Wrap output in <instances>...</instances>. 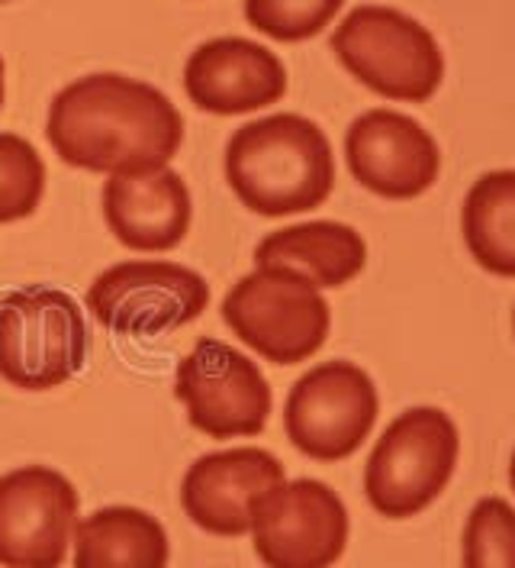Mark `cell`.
I'll return each mask as SVG.
<instances>
[{
  "mask_svg": "<svg viewBox=\"0 0 515 568\" xmlns=\"http://www.w3.org/2000/svg\"><path fill=\"white\" fill-rule=\"evenodd\" d=\"M45 136L55 155L81 172H155L177 155L184 116L155 84L101 71L71 81L52 98Z\"/></svg>",
  "mask_w": 515,
  "mask_h": 568,
  "instance_id": "cell-1",
  "label": "cell"
},
{
  "mask_svg": "<svg viewBox=\"0 0 515 568\" xmlns=\"http://www.w3.org/2000/svg\"><path fill=\"white\" fill-rule=\"evenodd\" d=\"M226 181L258 216H290L322 207L336 187L332 142L300 113H271L233 133Z\"/></svg>",
  "mask_w": 515,
  "mask_h": 568,
  "instance_id": "cell-2",
  "label": "cell"
},
{
  "mask_svg": "<svg viewBox=\"0 0 515 568\" xmlns=\"http://www.w3.org/2000/svg\"><path fill=\"white\" fill-rule=\"evenodd\" d=\"M87 365L81 304L52 284H27L0 297V378L20 390H52Z\"/></svg>",
  "mask_w": 515,
  "mask_h": 568,
  "instance_id": "cell-3",
  "label": "cell"
},
{
  "mask_svg": "<svg viewBox=\"0 0 515 568\" xmlns=\"http://www.w3.org/2000/svg\"><path fill=\"white\" fill-rule=\"evenodd\" d=\"M332 52L351 78L387 101L422 104L445 78L439 39L393 7H354L332 33Z\"/></svg>",
  "mask_w": 515,
  "mask_h": 568,
  "instance_id": "cell-4",
  "label": "cell"
},
{
  "mask_svg": "<svg viewBox=\"0 0 515 568\" xmlns=\"http://www.w3.org/2000/svg\"><path fill=\"white\" fill-rule=\"evenodd\" d=\"M223 320L241 343L275 365H300L319 353L332 329L322 291L303 275L261 265L223 297Z\"/></svg>",
  "mask_w": 515,
  "mask_h": 568,
  "instance_id": "cell-5",
  "label": "cell"
},
{
  "mask_svg": "<svg viewBox=\"0 0 515 568\" xmlns=\"http://www.w3.org/2000/svg\"><path fill=\"white\" fill-rule=\"evenodd\" d=\"M457 453L461 436L445 410L410 407L378 439L364 468V495L387 520L415 517L442 497Z\"/></svg>",
  "mask_w": 515,
  "mask_h": 568,
  "instance_id": "cell-6",
  "label": "cell"
},
{
  "mask_svg": "<svg viewBox=\"0 0 515 568\" xmlns=\"http://www.w3.org/2000/svg\"><path fill=\"white\" fill-rule=\"evenodd\" d=\"M374 378L354 362H322L290 388L284 404L287 439L316 462H342L361 449L378 424Z\"/></svg>",
  "mask_w": 515,
  "mask_h": 568,
  "instance_id": "cell-7",
  "label": "cell"
},
{
  "mask_svg": "<svg viewBox=\"0 0 515 568\" xmlns=\"http://www.w3.org/2000/svg\"><path fill=\"white\" fill-rule=\"evenodd\" d=\"M84 304L110 333L162 336L204 314L209 307V284L187 265L133 258L101 272L87 287Z\"/></svg>",
  "mask_w": 515,
  "mask_h": 568,
  "instance_id": "cell-8",
  "label": "cell"
},
{
  "mask_svg": "<svg viewBox=\"0 0 515 568\" xmlns=\"http://www.w3.org/2000/svg\"><path fill=\"white\" fill-rule=\"evenodd\" d=\"M174 394L187 407V420L213 439L258 436L275 407L265 372L223 339H197L177 362Z\"/></svg>",
  "mask_w": 515,
  "mask_h": 568,
  "instance_id": "cell-9",
  "label": "cell"
},
{
  "mask_svg": "<svg viewBox=\"0 0 515 568\" xmlns=\"http://www.w3.org/2000/svg\"><path fill=\"white\" fill-rule=\"evenodd\" d=\"M348 507L326 481L297 478L258 497L255 552L268 568H332L348 546Z\"/></svg>",
  "mask_w": 515,
  "mask_h": 568,
  "instance_id": "cell-10",
  "label": "cell"
},
{
  "mask_svg": "<svg viewBox=\"0 0 515 568\" xmlns=\"http://www.w3.org/2000/svg\"><path fill=\"white\" fill-rule=\"evenodd\" d=\"M78 510V488L59 468L23 465L0 475V566L62 568Z\"/></svg>",
  "mask_w": 515,
  "mask_h": 568,
  "instance_id": "cell-11",
  "label": "cell"
},
{
  "mask_svg": "<svg viewBox=\"0 0 515 568\" xmlns=\"http://www.w3.org/2000/svg\"><path fill=\"white\" fill-rule=\"evenodd\" d=\"M348 172L361 187L387 201L422 197L442 172L435 136L400 110H368L344 133Z\"/></svg>",
  "mask_w": 515,
  "mask_h": 568,
  "instance_id": "cell-12",
  "label": "cell"
},
{
  "mask_svg": "<svg viewBox=\"0 0 515 568\" xmlns=\"http://www.w3.org/2000/svg\"><path fill=\"white\" fill-rule=\"evenodd\" d=\"M287 481L275 453L258 446H236L206 453L181 481L184 514L213 536L236 539L251 530V510L258 497Z\"/></svg>",
  "mask_w": 515,
  "mask_h": 568,
  "instance_id": "cell-13",
  "label": "cell"
},
{
  "mask_svg": "<svg viewBox=\"0 0 515 568\" xmlns=\"http://www.w3.org/2000/svg\"><path fill=\"white\" fill-rule=\"evenodd\" d=\"M184 91L204 113L239 116L277 104L287 94V69L261 42L219 36L190 52Z\"/></svg>",
  "mask_w": 515,
  "mask_h": 568,
  "instance_id": "cell-14",
  "label": "cell"
},
{
  "mask_svg": "<svg viewBox=\"0 0 515 568\" xmlns=\"http://www.w3.org/2000/svg\"><path fill=\"white\" fill-rule=\"evenodd\" d=\"M103 220L133 252H172L190 233V187L172 169L110 175L103 184Z\"/></svg>",
  "mask_w": 515,
  "mask_h": 568,
  "instance_id": "cell-15",
  "label": "cell"
},
{
  "mask_svg": "<svg viewBox=\"0 0 515 568\" xmlns=\"http://www.w3.org/2000/svg\"><path fill=\"white\" fill-rule=\"evenodd\" d=\"M255 265H277L303 275L319 291L354 282L368 265L364 236L339 220H309L268 233L255 246Z\"/></svg>",
  "mask_w": 515,
  "mask_h": 568,
  "instance_id": "cell-16",
  "label": "cell"
},
{
  "mask_svg": "<svg viewBox=\"0 0 515 568\" xmlns=\"http://www.w3.org/2000/svg\"><path fill=\"white\" fill-rule=\"evenodd\" d=\"M168 559L162 520L130 504L101 507L74 527V568H168Z\"/></svg>",
  "mask_w": 515,
  "mask_h": 568,
  "instance_id": "cell-17",
  "label": "cell"
},
{
  "mask_svg": "<svg viewBox=\"0 0 515 568\" xmlns=\"http://www.w3.org/2000/svg\"><path fill=\"white\" fill-rule=\"evenodd\" d=\"M461 230L483 272L515 278V172L499 169L474 181L464 197Z\"/></svg>",
  "mask_w": 515,
  "mask_h": 568,
  "instance_id": "cell-18",
  "label": "cell"
},
{
  "mask_svg": "<svg viewBox=\"0 0 515 568\" xmlns=\"http://www.w3.org/2000/svg\"><path fill=\"white\" fill-rule=\"evenodd\" d=\"M45 194V162L33 142L0 133V223H17L39 211Z\"/></svg>",
  "mask_w": 515,
  "mask_h": 568,
  "instance_id": "cell-19",
  "label": "cell"
},
{
  "mask_svg": "<svg viewBox=\"0 0 515 568\" xmlns=\"http://www.w3.org/2000/svg\"><path fill=\"white\" fill-rule=\"evenodd\" d=\"M464 568H515V507L481 497L464 527Z\"/></svg>",
  "mask_w": 515,
  "mask_h": 568,
  "instance_id": "cell-20",
  "label": "cell"
},
{
  "mask_svg": "<svg viewBox=\"0 0 515 568\" xmlns=\"http://www.w3.org/2000/svg\"><path fill=\"white\" fill-rule=\"evenodd\" d=\"M344 0H245V20L277 42H303L319 36Z\"/></svg>",
  "mask_w": 515,
  "mask_h": 568,
  "instance_id": "cell-21",
  "label": "cell"
},
{
  "mask_svg": "<svg viewBox=\"0 0 515 568\" xmlns=\"http://www.w3.org/2000/svg\"><path fill=\"white\" fill-rule=\"evenodd\" d=\"M0 106H3V59H0Z\"/></svg>",
  "mask_w": 515,
  "mask_h": 568,
  "instance_id": "cell-22",
  "label": "cell"
},
{
  "mask_svg": "<svg viewBox=\"0 0 515 568\" xmlns=\"http://www.w3.org/2000/svg\"><path fill=\"white\" fill-rule=\"evenodd\" d=\"M509 485H513V491H515V453H513V465H509Z\"/></svg>",
  "mask_w": 515,
  "mask_h": 568,
  "instance_id": "cell-23",
  "label": "cell"
},
{
  "mask_svg": "<svg viewBox=\"0 0 515 568\" xmlns=\"http://www.w3.org/2000/svg\"><path fill=\"white\" fill-rule=\"evenodd\" d=\"M0 3H7V0H0Z\"/></svg>",
  "mask_w": 515,
  "mask_h": 568,
  "instance_id": "cell-24",
  "label": "cell"
},
{
  "mask_svg": "<svg viewBox=\"0 0 515 568\" xmlns=\"http://www.w3.org/2000/svg\"><path fill=\"white\" fill-rule=\"evenodd\" d=\"M513 323H515V317H513Z\"/></svg>",
  "mask_w": 515,
  "mask_h": 568,
  "instance_id": "cell-25",
  "label": "cell"
}]
</instances>
